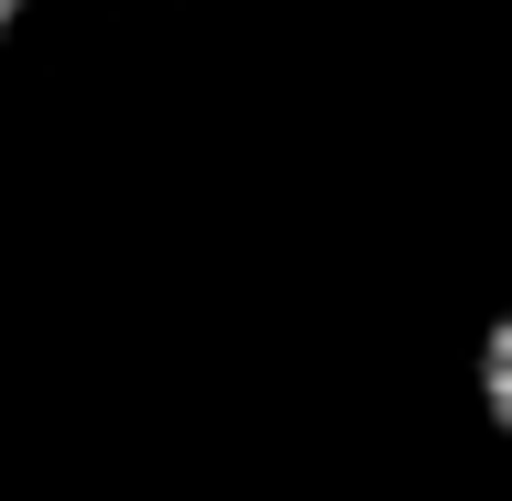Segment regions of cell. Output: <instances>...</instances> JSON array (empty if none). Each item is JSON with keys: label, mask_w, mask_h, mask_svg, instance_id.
<instances>
[{"label": "cell", "mask_w": 512, "mask_h": 501, "mask_svg": "<svg viewBox=\"0 0 512 501\" xmlns=\"http://www.w3.org/2000/svg\"><path fill=\"white\" fill-rule=\"evenodd\" d=\"M480 403H491V425L512 436V305L491 316V338H480Z\"/></svg>", "instance_id": "obj_1"}, {"label": "cell", "mask_w": 512, "mask_h": 501, "mask_svg": "<svg viewBox=\"0 0 512 501\" xmlns=\"http://www.w3.org/2000/svg\"><path fill=\"white\" fill-rule=\"evenodd\" d=\"M11 22H22V0H0V33H11Z\"/></svg>", "instance_id": "obj_2"}]
</instances>
